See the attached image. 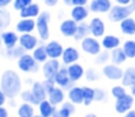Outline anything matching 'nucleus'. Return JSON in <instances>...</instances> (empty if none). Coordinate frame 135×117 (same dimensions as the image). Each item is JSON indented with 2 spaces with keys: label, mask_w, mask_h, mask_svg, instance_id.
I'll list each match as a JSON object with an SVG mask.
<instances>
[{
  "label": "nucleus",
  "mask_w": 135,
  "mask_h": 117,
  "mask_svg": "<svg viewBox=\"0 0 135 117\" xmlns=\"http://www.w3.org/2000/svg\"><path fill=\"white\" fill-rule=\"evenodd\" d=\"M0 88L5 92L7 98H14L21 91V80L17 72L12 70L5 71L0 79Z\"/></svg>",
  "instance_id": "1"
},
{
  "label": "nucleus",
  "mask_w": 135,
  "mask_h": 117,
  "mask_svg": "<svg viewBox=\"0 0 135 117\" xmlns=\"http://www.w3.org/2000/svg\"><path fill=\"white\" fill-rule=\"evenodd\" d=\"M134 11H135V4L114 6L109 11V19L112 21H122L123 19L128 18Z\"/></svg>",
  "instance_id": "2"
},
{
  "label": "nucleus",
  "mask_w": 135,
  "mask_h": 117,
  "mask_svg": "<svg viewBox=\"0 0 135 117\" xmlns=\"http://www.w3.org/2000/svg\"><path fill=\"white\" fill-rule=\"evenodd\" d=\"M49 21H50V14L49 12H42L37 17L36 21V27H37L38 34H39L42 40H47L50 37V30H49Z\"/></svg>",
  "instance_id": "3"
},
{
  "label": "nucleus",
  "mask_w": 135,
  "mask_h": 117,
  "mask_svg": "<svg viewBox=\"0 0 135 117\" xmlns=\"http://www.w3.org/2000/svg\"><path fill=\"white\" fill-rule=\"evenodd\" d=\"M18 66L23 72H38L39 63L33 58V56L25 53L18 59Z\"/></svg>",
  "instance_id": "4"
},
{
  "label": "nucleus",
  "mask_w": 135,
  "mask_h": 117,
  "mask_svg": "<svg viewBox=\"0 0 135 117\" xmlns=\"http://www.w3.org/2000/svg\"><path fill=\"white\" fill-rule=\"evenodd\" d=\"M55 82L59 88H62L63 90H68V91L72 87H75V82L70 78L69 73H68V68H65V66H61L59 71L57 72L56 77H55Z\"/></svg>",
  "instance_id": "5"
},
{
  "label": "nucleus",
  "mask_w": 135,
  "mask_h": 117,
  "mask_svg": "<svg viewBox=\"0 0 135 117\" xmlns=\"http://www.w3.org/2000/svg\"><path fill=\"white\" fill-rule=\"evenodd\" d=\"M82 49H83L84 52L89 54H93V56H96L101 52V45L100 43L97 42L96 38L93 37H86L82 40V44H81Z\"/></svg>",
  "instance_id": "6"
},
{
  "label": "nucleus",
  "mask_w": 135,
  "mask_h": 117,
  "mask_svg": "<svg viewBox=\"0 0 135 117\" xmlns=\"http://www.w3.org/2000/svg\"><path fill=\"white\" fill-rule=\"evenodd\" d=\"M61 69V64H59L58 59H49L44 63L43 66V73H44L45 78L49 79H55L57 72Z\"/></svg>",
  "instance_id": "7"
},
{
  "label": "nucleus",
  "mask_w": 135,
  "mask_h": 117,
  "mask_svg": "<svg viewBox=\"0 0 135 117\" xmlns=\"http://www.w3.org/2000/svg\"><path fill=\"white\" fill-rule=\"evenodd\" d=\"M133 97L131 95H124V96L120 97V98L116 99V103H115V109L119 114H124V113H128L129 109L132 108L133 105Z\"/></svg>",
  "instance_id": "8"
},
{
  "label": "nucleus",
  "mask_w": 135,
  "mask_h": 117,
  "mask_svg": "<svg viewBox=\"0 0 135 117\" xmlns=\"http://www.w3.org/2000/svg\"><path fill=\"white\" fill-rule=\"evenodd\" d=\"M19 45L23 46L26 51H32L37 47L38 45V39L35 35L30 34V33H23L19 37Z\"/></svg>",
  "instance_id": "9"
},
{
  "label": "nucleus",
  "mask_w": 135,
  "mask_h": 117,
  "mask_svg": "<svg viewBox=\"0 0 135 117\" xmlns=\"http://www.w3.org/2000/svg\"><path fill=\"white\" fill-rule=\"evenodd\" d=\"M77 27H78V23L75 21L74 19H68V20H64L63 23L61 24V30L62 34L65 35V37H74L76 34Z\"/></svg>",
  "instance_id": "10"
},
{
  "label": "nucleus",
  "mask_w": 135,
  "mask_h": 117,
  "mask_svg": "<svg viewBox=\"0 0 135 117\" xmlns=\"http://www.w3.org/2000/svg\"><path fill=\"white\" fill-rule=\"evenodd\" d=\"M123 71L116 65V64H113V65H105L103 68V75L105 76L107 78L113 80H117L121 79L123 77Z\"/></svg>",
  "instance_id": "11"
},
{
  "label": "nucleus",
  "mask_w": 135,
  "mask_h": 117,
  "mask_svg": "<svg viewBox=\"0 0 135 117\" xmlns=\"http://www.w3.org/2000/svg\"><path fill=\"white\" fill-rule=\"evenodd\" d=\"M90 9L96 13H105L112 9L110 0H93L90 2Z\"/></svg>",
  "instance_id": "12"
},
{
  "label": "nucleus",
  "mask_w": 135,
  "mask_h": 117,
  "mask_svg": "<svg viewBox=\"0 0 135 117\" xmlns=\"http://www.w3.org/2000/svg\"><path fill=\"white\" fill-rule=\"evenodd\" d=\"M46 52L50 59H58L63 56V47L58 42H50L46 45Z\"/></svg>",
  "instance_id": "13"
},
{
  "label": "nucleus",
  "mask_w": 135,
  "mask_h": 117,
  "mask_svg": "<svg viewBox=\"0 0 135 117\" xmlns=\"http://www.w3.org/2000/svg\"><path fill=\"white\" fill-rule=\"evenodd\" d=\"M1 42L6 49H13L17 45V43H19V38L14 32L5 31L1 34Z\"/></svg>",
  "instance_id": "14"
},
{
  "label": "nucleus",
  "mask_w": 135,
  "mask_h": 117,
  "mask_svg": "<svg viewBox=\"0 0 135 117\" xmlns=\"http://www.w3.org/2000/svg\"><path fill=\"white\" fill-rule=\"evenodd\" d=\"M64 65H70V64L76 63L79 59V52L75 47H68L64 50L63 56H62Z\"/></svg>",
  "instance_id": "15"
},
{
  "label": "nucleus",
  "mask_w": 135,
  "mask_h": 117,
  "mask_svg": "<svg viewBox=\"0 0 135 117\" xmlns=\"http://www.w3.org/2000/svg\"><path fill=\"white\" fill-rule=\"evenodd\" d=\"M89 26H90V33L94 37L97 38V37H102V35L104 34V30H105L104 23H103L100 18H94L93 20L90 21Z\"/></svg>",
  "instance_id": "16"
},
{
  "label": "nucleus",
  "mask_w": 135,
  "mask_h": 117,
  "mask_svg": "<svg viewBox=\"0 0 135 117\" xmlns=\"http://www.w3.org/2000/svg\"><path fill=\"white\" fill-rule=\"evenodd\" d=\"M36 27V21L33 18H23L17 24V31L20 33H31Z\"/></svg>",
  "instance_id": "17"
},
{
  "label": "nucleus",
  "mask_w": 135,
  "mask_h": 117,
  "mask_svg": "<svg viewBox=\"0 0 135 117\" xmlns=\"http://www.w3.org/2000/svg\"><path fill=\"white\" fill-rule=\"evenodd\" d=\"M31 91H32L33 96L36 97V99L38 101V103L43 102L44 99H47V92H46V90H45L43 83L35 82L32 84V89H31Z\"/></svg>",
  "instance_id": "18"
},
{
  "label": "nucleus",
  "mask_w": 135,
  "mask_h": 117,
  "mask_svg": "<svg viewBox=\"0 0 135 117\" xmlns=\"http://www.w3.org/2000/svg\"><path fill=\"white\" fill-rule=\"evenodd\" d=\"M64 90L59 87H56L51 92H49L47 95V99L51 102L54 105H58V104H62L64 102Z\"/></svg>",
  "instance_id": "19"
},
{
  "label": "nucleus",
  "mask_w": 135,
  "mask_h": 117,
  "mask_svg": "<svg viewBox=\"0 0 135 117\" xmlns=\"http://www.w3.org/2000/svg\"><path fill=\"white\" fill-rule=\"evenodd\" d=\"M68 73H69L70 78L74 82H77V80H79L83 77V75H85V71L83 70V68L79 64L74 63V64L68 65Z\"/></svg>",
  "instance_id": "20"
},
{
  "label": "nucleus",
  "mask_w": 135,
  "mask_h": 117,
  "mask_svg": "<svg viewBox=\"0 0 135 117\" xmlns=\"http://www.w3.org/2000/svg\"><path fill=\"white\" fill-rule=\"evenodd\" d=\"M56 110V105H54L49 99H44L39 103V113L43 117H52Z\"/></svg>",
  "instance_id": "21"
},
{
  "label": "nucleus",
  "mask_w": 135,
  "mask_h": 117,
  "mask_svg": "<svg viewBox=\"0 0 135 117\" xmlns=\"http://www.w3.org/2000/svg\"><path fill=\"white\" fill-rule=\"evenodd\" d=\"M40 14V8L39 5L37 4H30L20 11V17L21 18H36Z\"/></svg>",
  "instance_id": "22"
},
{
  "label": "nucleus",
  "mask_w": 135,
  "mask_h": 117,
  "mask_svg": "<svg viewBox=\"0 0 135 117\" xmlns=\"http://www.w3.org/2000/svg\"><path fill=\"white\" fill-rule=\"evenodd\" d=\"M89 12L85 6H75L71 11V18L77 23H82L86 19Z\"/></svg>",
  "instance_id": "23"
},
{
  "label": "nucleus",
  "mask_w": 135,
  "mask_h": 117,
  "mask_svg": "<svg viewBox=\"0 0 135 117\" xmlns=\"http://www.w3.org/2000/svg\"><path fill=\"white\" fill-rule=\"evenodd\" d=\"M69 99L74 104H82L84 102V97H83V91H82V88L78 87H72L69 90Z\"/></svg>",
  "instance_id": "24"
},
{
  "label": "nucleus",
  "mask_w": 135,
  "mask_h": 117,
  "mask_svg": "<svg viewBox=\"0 0 135 117\" xmlns=\"http://www.w3.org/2000/svg\"><path fill=\"white\" fill-rule=\"evenodd\" d=\"M89 34H90V26L88 24H85L84 21H82V23L78 24V27H77L76 34L74 35V38L76 40H83Z\"/></svg>",
  "instance_id": "25"
},
{
  "label": "nucleus",
  "mask_w": 135,
  "mask_h": 117,
  "mask_svg": "<svg viewBox=\"0 0 135 117\" xmlns=\"http://www.w3.org/2000/svg\"><path fill=\"white\" fill-rule=\"evenodd\" d=\"M122 84L124 87H133L135 85V68H128L123 73Z\"/></svg>",
  "instance_id": "26"
},
{
  "label": "nucleus",
  "mask_w": 135,
  "mask_h": 117,
  "mask_svg": "<svg viewBox=\"0 0 135 117\" xmlns=\"http://www.w3.org/2000/svg\"><path fill=\"white\" fill-rule=\"evenodd\" d=\"M120 45V39L115 35H105L102 40V46L105 50H114L119 47Z\"/></svg>",
  "instance_id": "27"
},
{
  "label": "nucleus",
  "mask_w": 135,
  "mask_h": 117,
  "mask_svg": "<svg viewBox=\"0 0 135 117\" xmlns=\"http://www.w3.org/2000/svg\"><path fill=\"white\" fill-rule=\"evenodd\" d=\"M121 30L124 34H134L135 33V20L132 18H126L121 21Z\"/></svg>",
  "instance_id": "28"
},
{
  "label": "nucleus",
  "mask_w": 135,
  "mask_h": 117,
  "mask_svg": "<svg viewBox=\"0 0 135 117\" xmlns=\"http://www.w3.org/2000/svg\"><path fill=\"white\" fill-rule=\"evenodd\" d=\"M32 56L38 63H45V62L47 60V58H49L47 52H46V46H43V45L37 46L35 50H33Z\"/></svg>",
  "instance_id": "29"
},
{
  "label": "nucleus",
  "mask_w": 135,
  "mask_h": 117,
  "mask_svg": "<svg viewBox=\"0 0 135 117\" xmlns=\"http://www.w3.org/2000/svg\"><path fill=\"white\" fill-rule=\"evenodd\" d=\"M18 116L19 117H33L35 116V109L33 104L24 102L18 109Z\"/></svg>",
  "instance_id": "30"
},
{
  "label": "nucleus",
  "mask_w": 135,
  "mask_h": 117,
  "mask_svg": "<svg viewBox=\"0 0 135 117\" xmlns=\"http://www.w3.org/2000/svg\"><path fill=\"white\" fill-rule=\"evenodd\" d=\"M127 56L126 53H124L123 49H119V47H116V49L113 50L112 52V60L114 64H116V65H120V64H122L124 60H126Z\"/></svg>",
  "instance_id": "31"
},
{
  "label": "nucleus",
  "mask_w": 135,
  "mask_h": 117,
  "mask_svg": "<svg viewBox=\"0 0 135 117\" xmlns=\"http://www.w3.org/2000/svg\"><path fill=\"white\" fill-rule=\"evenodd\" d=\"M9 21H11V17H9V13L7 11H4L1 9L0 11V43L1 42V34L2 31L9 25Z\"/></svg>",
  "instance_id": "32"
},
{
  "label": "nucleus",
  "mask_w": 135,
  "mask_h": 117,
  "mask_svg": "<svg viewBox=\"0 0 135 117\" xmlns=\"http://www.w3.org/2000/svg\"><path fill=\"white\" fill-rule=\"evenodd\" d=\"M82 91H83V97H84L83 103L85 105H90L91 102L95 101V89H91L89 87H83Z\"/></svg>",
  "instance_id": "33"
},
{
  "label": "nucleus",
  "mask_w": 135,
  "mask_h": 117,
  "mask_svg": "<svg viewBox=\"0 0 135 117\" xmlns=\"http://www.w3.org/2000/svg\"><path fill=\"white\" fill-rule=\"evenodd\" d=\"M26 53V50L24 49L23 46H14L13 49H6V54L9 58H20L21 56Z\"/></svg>",
  "instance_id": "34"
},
{
  "label": "nucleus",
  "mask_w": 135,
  "mask_h": 117,
  "mask_svg": "<svg viewBox=\"0 0 135 117\" xmlns=\"http://www.w3.org/2000/svg\"><path fill=\"white\" fill-rule=\"evenodd\" d=\"M123 51L126 53L127 58H135V42L128 40L123 45Z\"/></svg>",
  "instance_id": "35"
},
{
  "label": "nucleus",
  "mask_w": 135,
  "mask_h": 117,
  "mask_svg": "<svg viewBox=\"0 0 135 117\" xmlns=\"http://www.w3.org/2000/svg\"><path fill=\"white\" fill-rule=\"evenodd\" d=\"M20 97L24 102H26V103H31V104H33V105H39V103H38V101L36 99V97L33 96V94H32L31 90L30 91H28V90L23 91L20 94Z\"/></svg>",
  "instance_id": "36"
},
{
  "label": "nucleus",
  "mask_w": 135,
  "mask_h": 117,
  "mask_svg": "<svg viewBox=\"0 0 135 117\" xmlns=\"http://www.w3.org/2000/svg\"><path fill=\"white\" fill-rule=\"evenodd\" d=\"M30 4H32V0H14L13 7L16 9H18V11H21V9L25 8Z\"/></svg>",
  "instance_id": "37"
},
{
  "label": "nucleus",
  "mask_w": 135,
  "mask_h": 117,
  "mask_svg": "<svg viewBox=\"0 0 135 117\" xmlns=\"http://www.w3.org/2000/svg\"><path fill=\"white\" fill-rule=\"evenodd\" d=\"M112 94H113V96L117 99V98H120V97L126 95V90H124L123 87H114L112 90Z\"/></svg>",
  "instance_id": "38"
},
{
  "label": "nucleus",
  "mask_w": 135,
  "mask_h": 117,
  "mask_svg": "<svg viewBox=\"0 0 135 117\" xmlns=\"http://www.w3.org/2000/svg\"><path fill=\"white\" fill-rule=\"evenodd\" d=\"M109 59V53L107 51L100 52L98 54H96V63L97 64H104L107 63V60Z\"/></svg>",
  "instance_id": "39"
},
{
  "label": "nucleus",
  "mask_w": 135,
  "mask_h": 117,
  "mask_svg": "<svg viewBox=\"0 0 135 117\" xmlns=\"http://www.w3.org/2000/svg\"><path fill=\"white\" fill-rule=\"evenodd\" d=\"M55 84H56V82H55V79H49V78H46V79L43 82V85H44L45 90H46L47 95H49V92H51L52 90L55 89Z\"/></svg>",
  "instance_id": "40"
},
{
  "label": "nucleus",
  "mask_w": 135,
  "mask_h": 117,
  "mask_svg": "<svg viewBox=\"0 0 135 117\" xmlns=\"http://www.w3.org/2000/svg\"><path fill=\"white\" fill-rule=\"evenodd\" d=\"M85 77H86V79H88L89 82H95V80L98 79V75H97V72H96L94 69H89V70L86 71Z\"/></svg>",
  "instance_id": "41"
},
{
  "label": "nucleus",
  "mask_w": 135,
  "mask_h": 117,
  "mask_svg": "<svg viewBox=\"0 0 135 117\" xmlns=\"http://www.w3.org/2000/svg\"><path fill=\"white\" fill-rule=\"evenodd\" d=\"M62 108L65 109L70 115H74L75 110H76V109H75V104L72 103L71 101H70V102H65V103H62Z\"/></svg>",
  "instance_id": "42"
},
{
  "label": "nucleus",
  "mask_w": 135,
  "mask_h": 117,
  "mask_svg": "<svg viewBox=\"0 0 135 117\" xmlns=\"http://www.w3.org/2000/svg\"><path fill=\"white\" fill-rule=\"evenodd\" d=\"M105 98V92L101 89H95V101L101 102V101H104Z\"/></svg>",
  "instance_id": "43"
},
{
  "label": "nucleus",
  "mask_w": 135,
  "mask_h": 117,
  "mask_svg": "<svg viewBox=\"0 0 135 117\" xmlns=\"http://www.w3.org/2000/svg\"><path fill=\"white\" fill-rule=\"evenodd\" d=\"M70 116H71V115L68 113L65 109L61 108L59 110H56V113L54 114V116H52V117H70Z\"/></svg>",
  "instance_id": "44"
},
{
  "label": "nucleus",
  "mask_w": 135,
  "mask_h": 117,
  "mask_svg": "<svg viewBox=\"0 0 135 117\" xmlns=\"http://www.w3.org/2000/svg\"><path fill=\"white\" fill-rule=\"evenodd\" d=\"M6 98H7V96L5 95V92L1 90V88H0V106H2L5 104V102H6Z\"/></svg>",
  "instance_id": "45"
},
{
  "label": "nucleus",
  "mask_w": 135,
  "mask_h": 117,
  "mask_svg": "<svg viewBox=\"0 0 135 117\" xmlns=\"http://www.w3.org/2000/svg\"><path fill=\"white\" fill-rule=\"evenodd\" d=\"M88 0H72V5L74 6H85Z\"/></svg>",
  "instance_id": "46"
},
{
  "label": "nucleus",
  "mask_w": 135,
  "mask_h": 117,
  "mask_svg": "<svg viewBox=\"0 0 135 117\" xmlns=\"http://www.w3.org/2000/svg\"><path fill=\"white\" fill-rule=\"evenodd\" d=\"M0 117H8V113L4 106H0Z\"/></svg>",
  "instance_id": "47"
},
{
  "label": "nucleus",
  "mask_w": 135,
  "mask_h": 117,
  "mask_svg": "<svg viewBox=\"0 0 135 117\" xmlns=\"http://www.w3.org/2000/svg\"><path fill=\"white\" fill-rule=\"evenodd\" d=\"M11 1H12V0H0V8H4V7H6Z\"/></svg>",
  "instance_id": "48"
},
{
  "label": "nucleus",
  "mask_w": 135,
  "mask_h": 117,
  "mask_svg": "<svg viewBox=\"0 0 135 117\" xmlns=\"http://www.w3.org/2000/svg\"><path fill=\"white\" fill-rule=\"evenodd\" d=\"M44 1L47 6H55V5L58 2V0H44Z\"/></svg>",
  "instance_id": "49"
},
{
  "label": "nucleus",
  "mask_w": 135,
  "mask_h": 117,
  "mask_svg": "<svg viewBox=\"0 0 135 117\" xmlns=\"http://www.w3.org/2000/svg\"><path fill=\"white\" fill-rule=\"evenodd\" d=\"M115 1L120 5H129V2H131L132 0H115Z\"/></svg>",
  "instance_id": "50"
},
{
  "label": "nucleus",
  "mask_w": 135,
  "mask_h": 117,
  "mask_svg": "<svg viewBox=\"0 0 135 117\" xmlns=\"http://www.w3.org/2000/svg\"><path fill=\"white\" fill-rule=\"evenodd\" d=\"M124 117H135V111H133V110H132V111H128V113L126 114V116H124Z\"/></svg>",
  "instance_id": "51"
},
{
  "label": "nucleus",
  "mask_w": 135,
  "mask_h": 117,
  "mask_svg": "<svg viewBox=\"0 0 135 117\" xmlns=\"http://www.w3.org/2000/svg\"><path fill=\"white\" fill-rule=\"evenodd\" d=\"M63 2L68 6H70V5H72V0H63Z\"/></svg>",
  "instance_id": "52"
},
{
  "label": "nucleus",
  "mask_w": 135,
  "mask_h": 117,
  "mask_svg": "<svg viewBox=\"0 0 135 117\" xmlns=\"http://www.w3.org/2000/svg\"><path fill=\"white\" fill-rule=\"evenodd\" d=\"M9 99H11V101H9V105H11V106L16 105V102H14V99L13 98H9Z\"/></svg>",
  "instance_id": "53"
},
{
  "label": "nucleus",
  "mask_w": 135,
  "mask_h": 117,
  "mask_svg": "<svg viewBox=\"0 0 135 117\" xmlns=\"http://www.w3.org/2000/svg\"><path fill=\"white\" fill-rule=\"evenodd\" d=\"M132 94H133V96H135V85L132 87Z\"/></svg>",
  "instance_id": "54"
},
{
  "label": "nucleus",
  "mask_w": 135,
  "mask_h": 117,
  "mask_svg": "<svg viewBox=\"0 0 135 117\" xmlns=\"http://www.w3.org/2000/svg\"><path fill=\"white\" fill-rule=\"evenodd\" d=\"M26 83H27V84H33V83H32V79H31V78H28V79L26 80Z\"/></svg>",
  "instance_id": "55"
},
{
  "label": "nucleus",
  "mask_w": 135,
  "mask_h": 117,
  "mask_svg": "<svg viewBox=\"0 0 135 117\" xmlns=\"http://www.w3.org/2000/svg\"><path fill=\"white\" fill-rule=\"evenodd\" d=\"M84 117H97V116L94 115V114H89V115H86V116H84Z\"/></svg>",
  "instance_id": "56"
},
{
  "label": "nucleus",
  "mask_w": 135,
  "mask_h": 117,
  "mask_svg": "<svg viewBox=\"0 0 135 117\" xmlns=\"http://www.w3.org/2000/svg\"><path fill=\"white\" fill-rule=\"evenodd\" d=\"M33 117H43L42 115H39V116H33Z\"/></svg>",
  "instance_id": "57"
},
{
  "label": "nucleus",
  "mask_w": 135,
  "mask_h": 117,
  "mask_svg": "<svg viewBox=\"0 0 135 117\" xmlns=\"http://www.w3.org/2000/svg\"><path fill=\"white\" fill-rule=\"evenodd\" d=\"M132 1H133V4H135V0H132Z\"/></svg>",
  "instance_id": "58"
}]
</instances>
